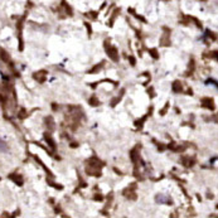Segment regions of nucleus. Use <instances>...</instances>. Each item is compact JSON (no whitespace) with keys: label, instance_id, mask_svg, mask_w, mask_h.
Wrapping results in <instances>:
<instances>
[{"label":"nucleus","instance_id":"1","mask_svg":"<svg viewBox=\"0 0 218 218\" xmlns=\"http://www.w3.org/2000/svg\"><path fill=\"white\" fill-rule=\"evenodd\" d=\"M9 178L15 183V184L23 185V180H22V176H20V175H18V174H10Z\"/></svg>","mask_w":218,"mask_h":218},{"label":"nucleus","instance_id":"2","mask_svg":"<svg viewBox=\"0 0 218 218\" xmlns=\"http://www.w3.org/2000/svg\"><path fill=\"white\" fill-rule=\"evenodd\" d=\"M34 78L38 79L39 82H44L45 81V71H41V72H37L34 74Z\"/></svg>","mask_w":218,"mask_h":218},{"label":"nucleus","instance_id":"3","mask_svg":"<svg viewBox=\"0 0 218 218\" xmlns=\"http://www.w3.org/2000/svg\"><path fill=\"white\" fill-rule=\"evenodd\" d=\"M44 139H45V141H47L48 144H49L50 146H52L53 149L56 148V144H54V141H53V139H52V137L49 136V134H48V133H45V134H44Z\"/></svg>","mask_w":218,"mask_h":218},{"label":"nucleus","instance_id":"4","mask_svg":"<svg viewBox=\"0 0 218 218\" xmlns=\"http://www.w3.org/2000/svg\"><path fill=\"white\" fill-rule=\"evenodd\" d=\"M0 56H1V58H3L5 62H8V61H9V56L7 54V52H5L4 49H0Z\"/></svg>","mask_w":218,"mask_h":218},{"label":"nucleus","instance_id":"5","mask_svg":"<svg viewBox=\"0 0 218 218\" xmlns=\"http://www.w3.org/2000/svg\"><path fill=\"white\" fill-rule=\"evenodd\" d=\"M45 121H48L49 124H47V126L50 129V130H53L54 129V124H53V120H52V117H47L45 119Z\"/></svg>","mask_w":218,"mask_h":218},{"label":"nucleus","instance_id":"6","mask_svg":"<svg viewBox=\"0 0 218 218\" xmlns=\"http://www.w3.org/2000/svg\"><path fill=\"white\" fill-rule=\"evenodd\" d=\"M87 16L91 20H96L97 19V13H96V11H90V13L87 14Z\"/></svg>","mask_w":218,"mask_h":218},{"label":"nucleus","instance_id":"7","mask_svg":"<svg viewBox=\"0 0 218 218\" xmlns=\"http://www.w3.org/2000/svg\"><path fill=\"white\" fill-rule=\"evenodd\" d=\"M0 150H1V151H5V150H7V145H5V142L1 141V140H0Z\"/></svg>","mask_w":218,"mask_h":218}]
</instances>
